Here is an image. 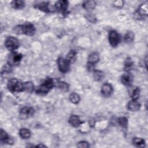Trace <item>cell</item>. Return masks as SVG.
Masks as SVG:
<instances>
[{"label": "cell", "mask_w": 148, "mask_h": 148, "mask_svg": "<svg viewBox=\"0 0 148 148\" xmlns=\"http://www.w3.org/2000/svg\"><path fill=\"white\" fill-rule=\"evenodd\" d=\"M13 30L17 34H25L26 35L32 36L34 35L35 32V27L32 24L27 23L22 25L16 26Z\"/></svg>", "instance_id": "cell-1"}, {"label": "cell", "mask_w": 148, "mask_h": 148, "mask_svg": "<svg viewBox=\"0 0 148 148\" xmlns=\"http://www.w3.org/2000/svg\"><path fill=\"white\" fill-rule=\"evenodd\" d=\"M54 86H55L54 80L50 77H47L45 80L38 87L36 92L40 95L46 94Z\"/></svg>", "instance_id": "cell-2"}, {"label": "cell", "mask_w": 148, "mask_h": 148, "mask_svg": "<svg viewBox=\"0 0 148 148\" xmlns=\"http://www.w3.org/2000/svg\"><path fill=\"white\" fill-rule=\"evenodd\" d=\"M8 90L12 92H18L24 91V83L16 78L10 79L7 84Z\"/></svg>", "instance_id": "cell-3"}, {"label": "cell", "mask_w": 148, "mask_h": 148, "mask_svg": "<svg viewBox=\"0 0 148 148\" xmlns=\"http://www.w3.org/2000/svg\"><path fill=\"white\" fill-rule=\"evenodd\" d=\"M23 58V55L16 51L10 53L8 57V64L9 66H15L20 64Z\"/></svg>", "instance_id": "cell-4"}, {"label": "cell", "mask_w": 148, "mask_h": 148, "mask_svg": "<svg viewBox=\"0 0 148 148\" xmlns=\"http://www.w3.org/2000/svg\"><path fill=\"white\" fill-rule=\"evenodd\" d=\"M5 45L9 50L14 51L19 47V41L15 37L9 36L5 42Z\"/></svg>", "instance_id": "cell-5"}, {"label": "cell", "mask_w": 148, "mask_h": 148, "mask_svg": "<svg viewBox=\"0 0 148 148\" xmlns=\"http://www.w3.org/2000/svg\"><path fill=\"white\" fill-rule=\"evenodd\" d=\"M120 36L115 30H112L109 32L108 40L112 47H116L120 42Z\"/></svg>", "instance_id": "cell-6"}, {"label": "cell", "mask_w": 148, "mask_h": 148, "mask_svg": "<svg viewBox=\"0 0 148 148\" xmlns=\"http://www.w3.org/2000/svg\"><path fill=\"white\" fill-rule=\"evenodd\" d=\"M147 16V3L140 5L134 13V17L136 19H142Z\"/></svg>", "instance_id": "cell-7"}, {"label": "cell", "mask_w": 148, "mask_h": 148, "mask_svg": "<svg viewBox=\"0 0 148 148\" xmlns=\"http://www.w3.org/2000/svg\"><path fill=\"white\" fill-rule=\"evenodd\" d=\"M68 1H58L54 5V9L65 15L68 13Z\"/></svg>", "instance_id": "cell-8"}, {"label": "cell", "mask_w": 148, "mask_h": 148, "mask_svg": "<svg viewBox=\"0 0 148 148\" xmlns=\"http://www.w3.org/2000/svg\"><path fill=\"white\" fill-rule=\"evenodd\" d=\"M35 113V110L32 107L24 106L20 110V117L21 119H26L32 116Z\"/></svg>", "instance_id": "cell-9"}, {"label": "cell", "mask_w": 148, "mask_h": 148, "mask_svg": "<svg viewBox=\"0 0 148 148\" xmlns=\"http://www.w3.org/2000/svg\"><path fill=\"white\" fill-rule=\"evenodd\" d=\"M69 64H70L67 60L62 57H60L57 59L58 67L60 71L62 73H66L68 71L69 69Z\"/></svg>", "instance_id": "cell-10"}, {"label": "cell", "mask_w": 148, "mask_h": 148, "mask_svg": "<svg viewBox=\"0 0 148 148\" xmlns=\"http://www.w3.org/2000/svg\"><path fill=\"white\" fill-rule=\"evenodd\" d=\"M121 81L124 85L130 86L133 82V75L130 72L124 73L121 77Z\"/></svg>", "instance_id": "cell-11"}, {"label": "cell", "mask_w": 148, "mask_h": 148, "mask_svg": "<svg viewBox=\"0 0 148 148\" xmlns=\"http://www.w3.org/2000/svg\"><path fill=\"white\" fill-rule=\"evenodd\" d=\"M113 92V87L109 83H105L101 87V93L105 97L110 96Z\"/></svg>", "instance_id": "cell-12"}, {"label": "cell", "mask_w": 148, "mask_h": 148, "mask_svg": "<svg viewBox=\"0 0 148 148\" xmlns=\"http://www.w3.org/2000/svg\"><path fill=\"white\" fill-rule=\"evenodd\" d=\"M35 8L45 12H51L52 10L49 7V3L48 2H39L34 4Z\"/></svg>", "instance_id": "cell-13"}, {"label": "cell", "mask_w": 148, "mask_h": 148, "mask_svg": "<svg viewBox=\"0 0 148 148\" xmlns=\"http://www.w3.org/2000/svg\"><path fill=\"white\" fill-rule=\"evenodd\" d=\"M140 106L141 105L140 103H139L137 101V100H133V99L129 101L127 105V109L131 112H136L139 110L140 108Z\"/></svg>", "instance_id": "cell-14"}, {"label": "cell", "mask_w": 148, "mask_h": 148, "mask_svg": "<svg viewBox=\"0 0 148 148\" xmlns=\"http://www.w3.org/2000/svg\"><path fill=\"white\" fill-rule=\"evenodd\" d=\"M69 123L74 127H79L83 122L80 120L79 117L77 115L72 114L69 118Z\"/></svg>", "instance_id": "cell-15"}, {"label": "cell", "mask_w": 148, "mask_h": 148, "mask_svg": "<svg viewBox=\"0 0 148 148\" xmlns=\"http://www.w3.org/2000/svg\"><path fill=\"white\" fill-rule=\"evenodd\" d=\"M1 142H3L6 144L12 145L13 143V139L10 138V136L3 129L1 130Z\"/></svg>", "instance_id": "cell-16"}, {"label": "cell", "mask_w": 148, "mask_h": 148, "mask_svg": "<svg viewBox=\"0 0 148 148\" xmlns=\"http://www.w3.org/2000/svg\"><path fill=\"white\" fill-rule=\"evenodd\" d=\"M99 60V57L97 53L94 52L91 53L88 57V64L94 65Z\"/></svg>", "instance_id": "cell-17"}, {"label": "cell", "mask_w": 148, "mask_h": 148, "mask_svg": "<svg viewBox=\"0 0 148 148\" xmlns=\"http://www.w3.org/2000/svg\"><path fill=\"white\" fill-rule=\"evenodd\" d=\"M76 57H77L76 51L74 50H71L68 53L65 59L67 60V61L69 64H72L75 61L76 59Z\"/></svg>", "instance_id": "cell-18"}, {"label": "cell", "mask_w": 148, "mask_h": 148, "mask_svg": "<svg viewBox=\"0 0 148 148\" xmlns=\"http://www.w3.org/2000/svg\"><path fill=\"white\" fill-rule=\"evenodd\" d=\"M55 82V86L57 87L59 89L63 91H67L69 89V84L62 81H60V80H56Z\"/></svg>", "instance_id": "cell-19"}, {"label": "cell", "mask_w": 148, "mask_h": 148, "mask_svg": "<svg viewBox=\"0 0 148 148\" xmlns=\"http://www.w3.org/2000/svg\"><path fill=\"white\" fill-rule=\"evenodd\" d=\"M19 135L21 138L27 139L31 137V132L28 129L25 128H23L20 130Z\"/></svg>", "instance_id": "cell-20"}, {"label": "cell", "mask_w": 148, "mask_h": 148, "mask_svg": "<svg viewBox=\"0 0 148 148\" xmlns=\"http://www.w3.org/2000/svg\"><path fill=\"white\" fill-rule=\"evenodd\" d=\"M24 2L21 0H14L11 2V6L13 8L16 9H20L24 8Z\"/></svg>", "instance_id": "cell-21"}, {"label": "cell", "mask_w": 148, "mask_h": 148, "mask_svg": "<svg viewBox=\"0 0 148 148\" xmlns=\"http://www.w3.org/2000/svg\"><path fill=\"white\" fill-rule=\"evenodd\" d=\"M132 143L135 146L140 147H143L145 146L146 145L144 139L140 138H134L132 140Z\"/></svg>", "instance_id": "cell-22"}, {"label": "cell", "mask_w": 148, "mask_h": 148, "mask_svg": "<svg viewBox=\"0 0 148 148\" xmlns=\"http://www.w3.org/2000/svg\"><path fill=\"white\" fill-rule=\"evenodd\" d=\"M96 6V3L94 1H87L83 2V7L87 10L93 9Z\"/></svg>", "instance_id": "cell-23"}, {"label": "cell", "mask_w": 148, "mask_h": 148, "mask_svg": "<svg viewBox=\"0 0 148 148\" xmlns=\"http://www.w3.org/2000/svg\"><path fill=\"white\" fill-rule=\"evenodd\" d=\"M80 99V96L78 94H77L76 92H72L69 95V100L70 101L74 103V104H77L79 102Z\"/></svg>", "instance_id": "cell-24"}, {"label": "cell", "mask_w": 148, "mask_h": 148, "mask_svg": "<svg viewBox=\"0 0 148 148\" xmlns=\"http://www.w3.org/2000/svg\"><path fill=\"white\" fill-rule=\"evenodd\" d=\"M119 125L123 128L127 129L128 126V119L125 117H120L117 119Z\"/></svg>", "instance_id": "cell-25"}, {"label": "cell", "mask_w": 148, "mask_h": 148, "mask_svg": "<svg viewBox=\"0 0 148 148\" xmlns=\"http://www.w3.org/2000/svg\"><path fill=\"white\" fill-rule=\"evenodd\" d=\"M34 86L32 82H27L24 83V91L28 92H32L34 91Z\"/></svg>", "instance_id": "cell-26"}, {"label": "cell", "mask_w": 148, "mask_h": 148, "mask_svg": "<svg viewBox=\"0 0 148 148\" xmlns=\"http://www.w3.org/2000/svg\"><path fill=\"white\" fill-rule=\"evenodd\" d=\"M134 39V34L132 31H128L124 35V40L127 43L132 42Z\"/></svg>", "instance_id": "cell-27"}, {"label": "cell", "mask_w": 148, "mask_h": 148, "mask_svg": "<svg viewBox=\"0 0 148 148\" xmlns=\"http://www.w3.org/2000/svg\"><path fill=\"white\" fill-rule=\"evenodd\" d=\"M134 62L130 57H127L124 62V68L126 71L130 70L133 66Z\"/></svg>", "instance_id": "cell-28"}, {"label": "cell", "mask_w": 148, "mask_h": 148, "mask_svg": "<svg viewBox=\"0 0 148 148\" xmlns=\"http://www.w3.org/2000/svg\"><path fill=\"white\" fill-rule=\"evenodd\" d=\"M140 94V89L138 87H136L132 90L131 94V97L133 100H137L139 98Z\"/></svg>", "instance_id": "cell-29"}, {"label": "cell", "mask_w": 148, "mask_h": 148, "mask_svg": "<svg viewBox=\"0 0 148 148\" xmlns=\"http://www.w3.org/2000/svg\"><path fill=\"white\" fill-rule=\"evenodd\" d=\"M103 77V74L102 71H98V70H94V78L95 80L99 81L102 79Z\"/></svg>", "instance_id": "cell-30"}, {"label": "cell", "mask_w": 148, "mask_h": 148, "mask_svg": "<svg viewBox=\"0 0 148 148\" xmlns=\"http://www.w3.org/2000/svg\"><path fill=\"white\" fill-rule=\"evenodd\" d=\"M77 147H90V145H89V143L88 142H86V141H80L79 142L77 143Z\"/></svg>", "instance_id": "cell-31"}, {"label": "cell", "mask_w": 148, "mask_h": 148, "mask_svg": "<svg viewBox=\"0 0 148 148\" xmlns=\"http://www.w3.org/2000/svg\"><path fill=\"white\" fill-rule=\"evenodd\" d=\"M95 120H94V119H90V120H89V121H88L89 125H90L91 127H94V125H95Z\"/></svg>", "instance_id": "cell-32"}, {"label": "cell", "mask_w": 148, "mask_h": 148, "mask_svg": "<svg viewBox=\"0 0 148 148\" xmlns=\"http://www.w3.org/2000/svg\"><path fill=\"white\" fill-rule=\"evenodd\" d=\"M36 147H46V146H45V145H43L40 144V145H38L36 146Z\"/></svg>", "instance_id": "cell-33"}]
</instances>
